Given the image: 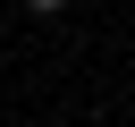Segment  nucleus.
<instances>
[{
	"mask_svg": "<svg viewBox=\"0 0 135 127\" xmlns=\"http://www.w3.org/2000/svg\"><path fill=\"white\" fill-rule=\"evenodd\" d=\"M25 8H34V17H59V8H68V0H25Z\"/></svg>",
	"mask_w": 135,
	"mask_h": 127,
	"instance_id": "obj_1",
	"label": "nucleus"
}]
</instances>
